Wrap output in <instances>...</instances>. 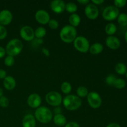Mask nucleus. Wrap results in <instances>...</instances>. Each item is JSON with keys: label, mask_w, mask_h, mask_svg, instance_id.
<instances>
[{"label": "nucleus", "mask_w": 127, "mask_h": 127, "mask_svg": "<svg viewBox=\"0 0 127 127\" xmlns=\"http://www.w3.org/2000/svg\"><path fill=\"white\" fill-rule=\"evenodd\" d=\"M60 37L64 43H72L77 37L76 29L70 25L64 26L60 32Z\"/></svg>", "instance_id": "1"}, {"label": "nucleus", "mask_w": 127, "mask_h": 127, "mask_svg": "<svg viewBox=\"0 0 127 127\" xmlns=\"http://www.w3.org/2000/svg\"><path fill=\"white\" fill-rule=\"evenodd\" d=\"M23 43L18 38H12L7 42L6 46V54L14 57L21 53L23 49Z\"/></svg>", "instance_id": "2"}, {"label": "nucleus", "mask_w": 127, "mask_h": 127, "mask_svg": "<svg viewBox=\"0 0 127 127\" xmlns=\"http://www.w3.org/2000/svg\"><path fill=\"white\" fill-rule=\"evenodd\" d=\"M34 117L39 122L42 124H48L53 119V114L48 107L41 106L36 109Z\"/></svg>", "instance_id": "3"}, {"label": "nucleus", "mask_w": 127, "mask_h": 127, "mask_svg": "<svg viewBox=\"0 0 127 127\" xmlns=\"http://www.w3.org/2000/svg\"><path fill=\"white\" fill-rule=\"evenodd\" d=\"M64 108L69 111H74L79 109L82 105V100L78 95H67L62 101Z\"/></svg>", "instance_id": "4"}, {"label": "nucleus", "mask_w": 127, "mask_h": 127, "mask_svg": "<svg viewBox=\"0 0 127 127\" xmlns=\"http://www.w3.org/2000/svg\"><path fill=\"white\" fill-rule=\"evenodd\" d=\"M75 49L81 53H86L89 51L90 43L88 38L83 36H78L73 42Z\"/></svg>", "instance_id": "5"}, {"label": "nucleus", "mask_w": 127, "mask_h": 127, "mask_svg": "<svg viewBox=\"0 0 127 127\" xmlns=\"http://www.w3.org/2000/svg\"><path fill=\"white\" fill-rule=\"evenodd\" d=\"M45 100L47 104L53 107H59L62 104L63 98L62 95L57 91H50L47 94Z\"/></svg>", "instance_id": "6"}, {"label": "nucleus", "mask_w": 127, "mask_h": 127, "mask_svg": "<svg viewBox=\"0 0 127 127\" xmlns=\"http://www.w3.org/2000/svg\"><path fill=\"white\" fill-rule=\"evenodd\" d=\"M120 14L119 8L114 6H109L102 12V17L105 21H112L117 19Z\"/></svg>", "instance_id": "7"}, {"label": "nucleus", "mask_w": 127, "mask_h": 127, "mask_svg": "<svg viewBox=\"0 0 127 127\" xmlns=\"http://www.w3.org/2000/svg\"><path fill=\"white\" fill-rule=\"evenodd\" d=\"M87 100L89 105L93 109H98L102 105V98L97 92L89 93L87 96Z\"/></svg>", "instance_id": "8"}, {"label": "nucleus", "mask_w": 127, "mask_h": 127, "mask_svg": "<svg viewBox=\"0 0 127 127\" xmlns=\"http://www.w3.org/2000/svg\"><path fill=\"white\" fill-rule=\"evenodd\" d=\"M86 16L91 20H94L97 18L99 14V9L97 6L93 3H89L86 6L84 9Z\"/></svg>", "instance_id": "9"}, {"label": "nucleus", "mask_w": 127, "mask_h": 127, "mask_svg": "<svg viewBox=\"0 0 127 127\" xmlns=\"http://www.w3.org/2000/svg\"><path fill=\"white\" fill-rule=\"evenodd\" d=\"M20 35L25 41H32L35 38L34 30L30 26H25L20 30Z\"/></svg>", "instance_id": "10"}, {"label": "nucleus", "mask_w": 127, "mask_h": 127, "mask_svg": "<svg viewBox=\"0 0 127 127\" xmlns=\"http://www.w3.org/2000/svg\"><path fill=\"white\" fill-rule=\"evenodd\" d=\"M35 18L36 21L42 25L48 24L50 20V17L47 11L43 9H40L36 12L35 14Z\"/></svg>", "instance_id": "11"}, {"label": "nucleus", "mask_w": 127, "mask_h": 127, "mask_svg": "<svg viewBox=\"0 0 127 127\" xmlns=\"http://www.w3.org/2000/svg\"><path fill=\"white\" fill-rule=\"evenodd\" d=\"M27 104L32 109H37L40 107L42 103L41 97L37 93H33L29 95L27 100Z\"/></svg>", "instance_id": "12"}, {"label": "nucleus", "mask_w": 127, "mask_h": 127, "mask_svg": "<svg viewBox=\"0 0 127 127\" xmlns=\"http://www.w3.org/2000/svg\"><path fill=\"white\" fill-rule=\"evenodd\" d=\"M13 16L9 10L3 9L0 11V25L6 26L9 24L12 21Z\"/></svg>", "instance_id": "13"}, {"label": "nucleus", "mask_w": 127, "mask_h": 127, "mask_svg": "<svg viewBox=\"0 0 127 127\" xmlns=\"http://www.w3.org/2000/svg\"><path fill=\"white\" fill-rule=\"evenodd\" d=\"M65 2L62 0H53L50 3V8L53 12L61 14L65 11Z\"/></svg>", "instance_id": "14"}, {"label": "nucleus", "mask_w": 127, "mask_h": 127, "mask_svg": "<svg viewBox=\"0 0 127 127\" xmlns=\"http://www.w3.org/2000/svg\"><path fill=\"white\" fill-rule=\"evenodd\" d=\"M105 44L112 50L118 49L120 47V41L119 38L114 35L108 36L105 40Z\"/></svg>", "instance_id": "15"}, {"label": "nucleus", "mask_w": 127, "mask_h": 127, "mask_svg": "<svg viewBox=\"0 0 127 127\" xmlns=\"http://www.w3.org/2000/svg\"><path fill=\"white\" fill-rule=\"evenodd\" d=\"M22 127H35L36 119L32 114H27L24 117L22 122Z\"/></svg>", "instance_id": "16"}, {"label": "nucleus", "mask_w": 127, "mask_h": 127, "mask_svg": "<svg viewBox=\"0 0 127 127\" xmlns=\"http://www.w3.org/2000/svg\"><path fill=\"white\" fill-rule=\"evenodd\" d=\"M3 86L6 90L12 91L16 88V81L12 76H7L3 79Z\"/></svg>", "instance_id": "17"}, {"label": "nucleus", "mask_w": 127, "mask_h": 127, "mask_svg": "<svg viewBox=\"0 0 127 127\" xmlns=\"http://www.w3.org/2000/svg\"><path fill=\"white\" fill-rule=\"evenodd\" d=\"M53 122L57 126L63 127L67 124L66 118L63 114H56L53 117Z\"/></svg>", "instance_id": "18"}, {"label": "nucleus", "mask_w": 127, "mask_h": 127, "mask_svg": "<svg viewBox=\"0 0 127 127\" xmlns=\"http://www.w3.org/2000/svg\"><path fill=\"white\" fill-rule=\"evenodd\" d=\"M103 50H104L103 45L99 42H97L90 46L89 51L92 55H98L101 53Z\"/></svg>", "instance_id": "19"}, {"label": "nucleus", "mask_w": 127, "mask_h": 127, "mask_svg": "<svg viewBox=\"0 0 127 127\" xmlns=\"http://www.w3.org/2000/svg\"><path fill=\"white\" fill-rule=\"evenodd\" d=\"M69 22L70 26L74 27H76L80 24L81 17L78 14H71L69 17Z\"/></svg>", "instance_id": "20"}, {"label": "nucleus", "mask_w": 127, "mask_h": 127, "mask_svg": "<svg viewBox=\"0 0 127 127\" xmlns=\"http://www.w3.org/2000/svg\"><path fill=\"white\" fill-rule=\"evenodd\" d=\"M115 70L116 73H118L119 74L124 75V74H126L127 71V66L123 63H118L115 65Z\"/></svg>", "instance_id": "21"}, {"label": "nucleus", "mask_w": 127, "mask_h": 127, "mask_svg": "<svg viewBox=\"0 0 127 127\" xmlns=\"http://www.w3.org/2000/svg\"><path fill=\"white\" fill-rule=\"evenodd\" d=\"M105 31L109 36L113 35L117 31V26L114 23H109L106 25L105 27Z\"/></svg>", "instance_id": "22"}, {"label": "nucleus", "mask_w": 127, "mask_h": 127, "mask_svg": "<svg viewBox=\"0 0 127 127\" xmlns=\"http://www.w3.org/2000/svg\"><path fill=\"white\" fill-rule=\"evenodd\" d=\"M34 34L35 37L42 39L47 34V31L43 27H38L34 31Z\"/></svg>", "instance_id": "23"}, {"label": "nucleus", "mask_w": 127, "mask_h": 127, "mask_svg": "<svg viewBox=\"0 0 127 127\" xmlns=\"http://www.w3.org/2000/svg\"><path fill=\"white\" fill-rule=\"evenodd\" d=\"M61 91L63 94L69 95L72 91V86L70 83L66 81L63 82L61 85Z\"/></svg>", "instance_id": "24"}, {"label": "nucleus", "mask_w": 127, "mask_h": 127, "mask_svg": "<svg viewBox=\"0 0 127 127\" xmlns=\"http://www.w3.org/2000/svg\"><path fill=\"white\" fill-rule=\"evenodd\" d=\"M78 10V6L76 4L73 2H69L66 4L65 5V11H66L69 13L74 14Z\"/></svg>", "instance_id": "25"}, {"label": "nucleus", "mask_w": 127, "mask_h": 127, "mask_svg": "<svg viewBox=\"0 0 127 127\" xmlns=\"http://www.w3.org/2000/svg\"><path fill=\"white\" fill-rule=\"evenodd\" d=\"M76 94L79 98L85 97L88 96L89 92H88V89L86 87L79 86V88H77Z\"/></svg>", "instance_id": "26"}, {"label": "nucleus", "mask_w": 127, "mask_h": 127, "mask_svg": "<svg viewBox=\"0 0 127 127\" xmlns=\"http://www.w3.org/2000/svg\"><path fill=\"white\" fill-rule=\"evenodd\" d=\"M125 86H126V82L124 79L122 78H117L113 86H114L117 89H122L125 88Z\"/></svg>", "instance_id": "27"}, {"label": "nucleus", "mask_w": 127, "mask_h": 127, "mask_svg": "<svg viewBox=\"0 0 127 127\" xmlns=\"http://www.w3.org/2000/svg\"><path fill=\"white\" fill-rule=\"evenodd\" d=\"M118 23L123 26H125L127 25V14L125 13L119 14L117 17Z\"/></svg>", "instance_id": "28"}, {"label": "nucleus", "mask_w": 127, "mask_h": 127, "mask_svg": "<svg viewBox=\"0 0 127 127\" xmlns=\"http://www.w3.org/2000/svg\"><path fill=\"white\" fill-rule=\"evenodd\" d=\"M4 64L7 67H11L14 64L15 60L14 57H12V56L7 55V57H5L4 60Z\"/></svg>", "instance_id": "29"}, {"label": "nucleus", "mask_w": 127, "mask_h": 127, "mask_svg": "<svg viewBox=\"0 0 127 127\" xmlns=\"http://www.w3.org/2000/svg\"><path fill=\"white\" fill-rule=\"evenodd\" d=\"M117 78L115 75L112 74H109L105 78V83L107 85L109 86H113L114 83H115V80H116Z\"/></svg>", "instance_id": "30"}, {"label": "nucleus", "mask_w": 127, "mask_h": 127, "mask_svg": "<svg viewBox=\"0 0 127 127\" xmlns=\"http://www.w3.org/2000/svg\"><path fill=\"white\" fill-rule=\"evenodd\" d=\"M48 27L51 29L55 30L57 29L58 28V26H59V23H58V21L56 19H52L49 21L48 23Z\"/></svg>", "instance_id": "31"}, {"label": "nucleus", "mask_w": 127, "mask_h": 127, "mask_svg": "<svg viewBox=\"0 0 127 127\" xmlns=\"http://www.w3.org/2000/svg\"><path fill=\"white\" fill-rule=\"evenodd\" d=\"M9 104V100L8 98L5 96H3V95L0 97V106L1 107H8Z\"/></svg>", "instance_id": "32"}, {"label": "nucleus", "mask_w": 127, "mask_h": 127, "mask_svg": "<svg viewBox=\"0 0 127 127\" xmlns=\"http://www.w3.org/2000/svg\"><path fill=\"white\" fill-rule=\"evenodd\" d=\"M7 34V31L4 26L0 25V40L4 39Z\"/></svg>", "instance_id": "33"}, {"label": "nucleus", "mask_w": 127, "mask_h": 127, "mask_svg": "<svg viewBox=\"0 0 127 127\" xmlns=\"http://www.w3.org/2000/svg\"><path fill=\"white\" fill-rule=\"evenodd\" d=\"M114 6L119 8V7H123L126 5V0H114Z\"/></svg>", "instance_id": "34"}, {"label": "nucleus", "mask_w": 127, "mask_h": 127, "mask_svg": "<svg viewBox=\"0 0 127 127\" xmlns=\"http://www.w3.org/2000/svg\"><path fill=\"white\" fill-rule=\"evenodd\" d=\"M64 127H80V126L78 123L75 122H70L67 123Z\"/></svg>", "instance_id": "35"}, {"label": "nucleus", "mask_w": 127, "mask_h": 127, "mask_svg": "<svg viewBox=\"0 0 127 127\" xmlns=\"http://www.w3.org/2000/svg\"><path fill=\"white\" fill-rule=\"evenodd\" d=\"M7 76L6 71L3 69H0V79H4Z\"/></svg>", "instance_id": "36"}, {"label": "nucleus", "mask_w": 127, "mask_h": 127, "mask_svg": "<svg viewBox=\"0 0 127 127\" xmlns=\"http://www.w3.org/2000/svg\"><path fill=\"white\" fill-rule=\"evenodd\" d=\"M6 50L4 47L0 46V58H2L6 55Z\"/></svg>", "instance_id": "37"}, {"label": "nucleus", "mask_w": 127, "mask_h": 127, "mask_svg": "<svg viewBox=\"0 0 127 127\" xmlns=\"http://www.w3.org/2000/svg\"><path fill=\"white\" fill-rule=\"evenodd\" d=\"M91 2L92 3L97 6V5H100L104 3V0H92Z\"/></svg>", "instance_id": "38"}, {"label": "nucleus", "mask_w": 127, "mask_h": 127, "mask_svg": "<svg viewBox=\"0 0 127 127\" xmlns=\"http://www.w3.org/2000/svg\"><path fill=\"white\" fill-rule=\"evenodd\" d=\"M42 53H43L45 55L47 56V57H48V56L50 55L49 50H48L47 48H45V47H43V48H42Z\"/></svg>", "instance_id": "39"}, {"label": "nucleus", "mask_w": 127, "mask_h": 127, "mask_svg": "<svg viewBox=\"0 0 127 127\" xmlns=\"http://www.w3.org/2000/svg\"><path fill=\"white\" fill-rule=\"evenodd\" d=\"M78 3L81 4L83 5H88V4L89 3V0H78Z\"/></svg>", "instance_id": "40"}, {"label": "nucleus", "mask_w": 127, "mask_h": 127, "mask_svg": "<svg viewBox=\"0 0 127 127\" xmlns=\"http://www.w3.org/2000/svg\"><path fill=\"white\" fill-rule=\"evenodd\" d=\"M106 127H121L118 124L116 123H111V124H109Z\"/></svg>", "instance_id": "41"}, {"label": "nucleus", "mask_w": 127, "mask_h": 127, "mask_svg": "<svg viewBox=\"0 0 127 127\" xmlns=\"http://www.w3.org/2000/svg\"><path fill=\"white\" fill-rule=\"evenodd\" d=\"M54 112H55V115L56 114H61V108L59 107H57L55 109Z\"/></svg>", "instance_id": "42"}, {"label": "nucleus", "mask_w": 127, "mask_h": 127, "mask_svg": "<svg viewBox=\"0 0 127 127\" xmlns=\"http://www.w3.org/2000/svg\"><path fill=\"white\" fill-rule=\"evenodd\" d=\"M2 95H3V90H2V88H0V97H2Z\"/></svg>", "instance_id": "43"}, {"label": "nucleus", "mask_w": 127, "mask_h": 127, "mask_svg": "<svg viewBox=\"0 0 127 127\" xmlns=\"http://www.w3.org/2000/svg\"><path fill=\"white\" fill-rule=\"evenodd\" d=\"M125 40L127 43V31L125 32Z\"/></svg>", "instance_id": "44"}, {"label": "nucleus", "mask_w": 127, "mask_h": 127, "mask_svg": "<svg viewBox=\"0 0 127 127\" xmlns=\"http://www.w3.org/2000/svg\"><path fill=\"white\" fill-rule=\"evenodd\" d=\"M126 74V77H127V73H126V74Z\"/></svg>", "instance_id": "45"}]
</instances>
